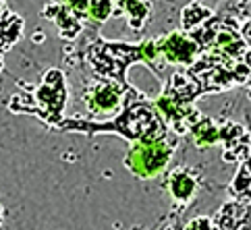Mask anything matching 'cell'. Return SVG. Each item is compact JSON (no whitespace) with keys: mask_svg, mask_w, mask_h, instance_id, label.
<instances>
[{"mask_svg":"<svg viewBox=\"0 0 251 230\" xmlns=\"http://www.w3.org/2000/svg\"><path fill=\"white\" fill-rule=\"evenodd\" d=\"M75 63L83 65L96 81H114L129 87L127 70L131 65L143 63L141 42H106L102 38H92L75 54Z\"/></svg>","mask_w":251,"mask_h":230,"instance_id":"2","label":"cell"},{"mask_svg":"<svg viewBox=\"0 0 251 230\" xmlns=\"http://www.w3.org/2000/svg\"><path fill=\"white\" fill-rule=\"evenodd\" d=\"M245 85H249V87H251V75H249V79H247V83H245Z\"/></svg>","mask_w":251,"mask_h":230,"instance_id":"24","label":"cell"},{"mask_svg":"<svg viewBox=\"0 0 251 230\" xmlns=\"http://www.w3.org/2000/svg\"><path fill=\"white\" fill-rule=\"evenodd\" d=\"M60 131H81V133H116L129 141H154L168 135V127L158 112L156 104L148 100V95L129 87L125 93L123 108L116 112L112 120H85L69 118L56 127Z\"/></svg>","mask_w":251,"mask_h":230,"instance_id":"1","label":"cell"},{"mask_svg":"<svg viewBox=\"0 0 251 230\" xmlns=\"http://www.w3.org/2000/svg\"><path fill=\"white\" fill-rule=\"evenodd\" d=\"M241 35H243L247 46L251 48V19H243V23H241Z\"/></svg>","mask_w":251,"mask_h":230,"instance_id":"20","label":"cell"},{"mask_svg":"<svg viewBox=\"0 0 251 230\" xmlns=\"http://www.w3.org/2000/svg\"><path fill=\"white\" fill-rule=\"evenodd\" d=\"M214 15L212 8H208L205 4L201 2H189L183 11H181V29L183 31H195L197 27H201V25L210 19Z\"/></svg>","mask_w":251,"mask_h":230,"instance_id":"15","label":"cell"},{"mask_svg":"<svg viewBox=\"0 0 251 230\" xmlns=\"http://www.w3.org/2000/svg\"><path fill=\"white\" fill-rule=\"evenodd\" d=\"M160 95L178 106H191L200 95H205V93H203V87L183 69L168 77V81L164 83Z\"/></svg>","mask_w":251,"mask_h":230,"instance_id":"10","label":"cell"},{"mask_svg":"<svg viewBox=\"0 0 251 230\" xmlns=\"http://www.w3.org/2000/svg\"><path fill=\"white\" fill-rule=\"evenodd\" d=\"M189 35L200 46L201 54L220 56L228 60H241L249 50L247 42L241 35V21L235 15L226 13H214L201 27L189 31Z\"/></svg>","mask_w":251,"mask_h":230,"instance_id":"3","label":"cell"},{"mask_svg":"<svg viewBox=\"0 0 251 230\" xmlns=\"http://www.w3.org/2000/svg\"><path fill=\"white\" fill-rule=\"evenodd\" d=\"M6 11H8V8H6V4H4V0H0V15L6 13Z\"/></svg>","mask_w":251,"mask_h":230,"instance_id":"22","label":"cell"},{"mask_svg":"<svg viewBox=\"0 0 251 230\" xmlns=\"http://www.w3.org/2000/svg\"><path fill=\"white\" fill-rule=\"evenodd\" d=\"M33 104L25 106L21 112H33L38 118L48 122L50 127H58L62 122V112L67 106V81L60 69L46 70L42 83L33 92Z\"/></svg>","mask_w":251,"mask_h":230,"instance_id":"6","label":"cell"},{"mask_svg":"<svg viewBox=\"0 0 251 230\" xmlns=\"http://www.w3.org/2000/svg\"><path fill=\"white\" fill-rule=\"evenodd\" d=\"M56 2H62L73 15H77L79 19L85 23L87 27V8H89V0H56Z\"/></svg>","mask_w":251,"mask_h":230,"instance_id":"17","label":"cell"},{"mask_svg":"<svg viewBox=\"0 0 251 230\" xmlns=\"http://www.w3.org/2000/svg\"><path fill=\"white\" fill-rule=\"evenodd\" d=\"M241 60H243V63L249 67V70H251V48L245 52V54H243V58H241Z\"/></svg>","mask_w":251,"mask_h":230,"instance_id":"21","label":"cell"},{"mask_svg":"<svg viewBox=\"0 0 251 230\" xmlns=\"http://www.w3.org/2000/svg\"><path fill=\"white\" fill-rule=\"evenodd\" d=\"M176 149V135L168 133L162 139L154 141H133L125 166L139 179H154L168 166Z\"/></svg>","mask_w":251,"mask_h":230,"instance_id":"5","label":"cell"},{"mask_svg":"<svg viewBox=\"0 0 251 230\" xmlns=\"http://www.w3.org/2000/svg\"><path fill=\"white\" fill-rule=\"evenodd\" d=\"M166 187L176 203L187 206V203L193 199L197 187H200V174H197V170H191V168H187V166H178L168 172Z\"/></svg>","mask_w":251,"mask_h":230,"instance_id":"11","label":"cell"},{"mask_svg":"<svg viewBox=\"0 0 251 230\" xmlns=\"http://www.w3.org/2000/svg\"><path fill=\"white\" fill-rule=\"evenodd\" d=\"M2 222H4V209L0 207V224H2Z\"/></svg>","mask_w":251,"mask_h":230,"instance_id":"23","label":"cell"},{"mask_svg":"<svg viewBox=\"0 0 251 230\" xmlns=\"http://www.w3.org/2000/svg\"><path fill=\"white\" fill-rule=\"evenodd\" d=\"M116 15V4L114 0H89V8H87V27H92L98 31V27L108 21L110 17Z\"/></svg>","mask_w":251,"mask_h":230,"instance_id":"16","label":"cell"},{"mask_svg":"<svg viewBox=\"0 0 251 230\" xmlns=\"http://www.w3.org/2000/svg\"><path fill=\"white\" fill-rule=\"evenodd\" d=\"M156 44H158V52H160V58H162L164 65H175V67L187 69L201 54L195 40L183 29L162 35V38L156 40Z\"/></svg>","mask_w":251,"mask_h":230,"instance_id":"8","label":"cell"},{"mask_svg":"<svg viewBox=\"0 0 251 230\" xmlns=\"http://www.w3.org/2000/svg\"><path fill=\"white\" fill-rule=\"evenodd\" d=\"M131 87V85H129ZM129 87H123L114 81H96L89 83L85 90V106L94 118H108L123 108L125 93Z\"/></svg>","mask_w":251,"mask_h":230,"instance_id":"7","label":"cell"},{"mask_svg":"<svg viewBox=\"0 0 251 230\" xmlns=\"http://www.w3.org/2000/svg\"><path fill=\"white\" fill-rule=\"evenodd\" d=\"M218 141L224 145L222 160L228 164H241L251 152V133L232 120L218 122Z\"/></svg>","mask_w":251,"mask_h":230,"instance_id":"9","label":"cell"},{"mask_svg":"<svg viewBox=\"0 0 251 230\" xmlns=\"http://www.w3.org/2000/svg\"><path fill=\"white\" fill-rule=\"evenodd\" d=\"M185 70L203 87V93H218L230 87L245 85L251 75L243 60H228L210 54H200L195 63Z\"/></svg>","mask_w":251,"mask_h":230,"instance_id":"4","label":"cell"},{"mask_svg":"<svg viewBox=\"0 0 251 230\" xmlns=\"http://www.w3.org/2000/svg\"><path fill=\"white\" fill-rule=\"evenodd\" d=\"M183 230H214V226H212V220L208 216H197L191 220V222H187Z\"/></svg>","mask_w":251,"mask_h":230,"instance_id":"19","label":"cell"},{"mask_svg":"<svg viewBox=\"0 0 251 230\" xmlns=\"http://www.w3.org/2000/svg\"><path fill=\"white\" fill-rule=\"evenodd\" d=\"M116 4V17L125 15L127 25L133 31H143L151 15V2L150 0H119Z\"/></svg>","mask_w":251,"mask_h":230,"instance_id":"13","label":"cell"},{"mask_svg":"<svg viewBox=\"0 0 251 230\" xmlns=\"http://www.w3.org/2000/svg\"><path fill=\"white\" fill-rule=\"evenodd\" d=\"M189 133H191V137H193L195 147H200V149L218 143V122L214 120V118L201 116V118L189 129Z\"/></svg>","mask_w":251,"mask_h":230,"instance_id":"14","label":"cell"},{"mask_svg":"<svg viewBox=\"0 0 251 230\" xmlns=\"http://www.w3.org/2000/svg\"><path fill=\"white\" fill-rule=\"evenodd\" d=\"M228 13L237 19H251V0H235V4L228 6Z\"/></svg>","mask_w":251,"mask_h":230,"instance_id":"18","label":"cell"},{"mask_svg":"<svg viewBox=\"0 0 251 230\" xmlns=\"http://www.w3.org/2000/svg\"><path fill=\"white\" fill-rule=\"evenodd\" d=\"M42 17H46V19L54 23L65 40H75V38H79V33H83V29H85V23L79 19L77 15L71 13L62 2H54V0H50V2L42 8Z\"/></svg>","mask_w":251,"mask_h":230,"instance_id":"12","label":"cell"},{"mask_svg":"<svg viewBox=\"0 0 251 230\" xmlns=\"http://www.w3.org/2000/svg\"><path fill=\"white\" fill-rule=\"evenodd\" d=\"M150 2H151V0H150Z\"/></svg>","mask_w":251,"mask_h":230,"instance_id":"25","label":"cell"}]
</instances>
